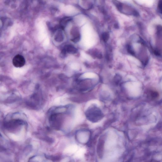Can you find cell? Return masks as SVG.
<instances>
[{"label": "cell", "mask_w": 162, "mask_h": 162, "mask_svg": "<svg viewBox=\"0 0 162 162\" xmlns=\"http://www.w3.org/2000/svg\"></svg>", "instance_id": "cell-6"}, {"label": "cell", "mask_w": 162, "mask_h": 162, "mask_svg": "<svg viewBox=\"0 0 162 162\" xmlns=\"http://www.w3.org/2000/svg\"><path fill=\"white\" fill-rule=\"evenodd\" d=\"M66 49L67 50L68 52L70 53L75 54L77 52V49L72 46H68Z\"/></svg>", "instance_id": "cell-3"}, {"label": "cell", "mask_w": 162, "mask_h": 162, "mask_svg": "<svg viewBox=\"0 0 162 162\" xmlns=\"http://www.w3.org/2000/svg\"><path fill=\"white\" fill-rule=\"evenodd\" d=\"M156 162H158L156 161Z\"/></svg>", "instance_id": "cell-5"}, {"label": "cell", "mask_w": 162, "mask_h": 162, "mask_svg": "<svg viewBox=\"0 0 162 162\" xmlns=\"http://www.w3.org/2000/svg\"><path fill=\"white\" fill-rule=\"evenodd\" d=\"M25 64V60L22 55H17L15 56L13 60V64L16 68H21Z\"/></svg>", "instance_id": "cell-2"}, {"label": "cell", "mask_w": 162, "mask_h": 162, "mask_svg": "<svg viewBox=\"0 0 162 162\" xmlns=\"http://www.w3.org/2000/svg\"><path fill=\"white\" fill-rule=\"evenodd\" d=\"M109 36L108 33H103L102 35V38L104 41L106 42L109 39Z\"/></svg>", "instance_id": "cell-4"}, {"label": "cell", "mask_w": 162, "mask_h": 162, "mask_svg": "<svg viewBox=\"0 0 162 162\" xmlns=\"http://www.w3.org/2000/svg\"><path fill=\"white\" fill-rule=\"evenodd\" d=\"M86 116L90 121L96 122L102 118L103 114L99 109L95 106H93L87 110Z\"/></svg>", "instance_id": "cell-1"}]
</instances>
